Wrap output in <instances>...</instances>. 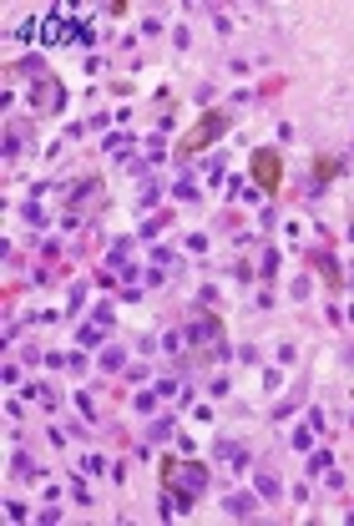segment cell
I'll use <instances>...</instances> for the list:
<instances>
[{"instance_id":"1","label":"cell","mask_w":354,"mask_h":526,"mask_svg":"<svg viewBox=\"0 0 354 526\" xmlns=\"http://www.w3.org/2000/svg\"><path fill=\"white\" fill-rule=\"evenodd\" d=\"M223 132H228V112H207V117L198 122V127H193V132L182 137L177 157H193V152H202V147H213V142H218Z\"/></svg>"},{"instance_id":"2","label":"cell","mask_w":354,"mask_h":526,"mask_svg":"<svg viewBox=\"0 0 354 526\" xmlns=\"http://www.w3.org/2000/svg\"><path fill=\"white\" fill-rule=\"evenodd\" d=\"M279 182H283V162H279V152H253V187L258 193H279Z\"/></svg>"},{"instance_id":"3","label":"cell","mask_w":354,"mask_h":526,"mask_svg":"<svg viewBox=\"0 0 354 526\" xmlns=\"http://www.w3.org/2000/svg\"><path fill=\"white\" fill-rule=\"evenodd\" d=\"M61 96H66V92H61V81H56V76H36V92H31L36 112H56V107H61Z\"/></svg>"},{"instance_id":"4","label":"cell","mask_w":354,"mask_h":526,"mask_svg":"<svg viewBox=\"0 0 354 526\" xmlns=\"http://www.w3.org/2000/svg\"><path fill=\"white\" fill-rule=\"evenodd\" d=\"M309 268H319L329 288H344V273H339V263H334V254H324V248H309Z\"/></svg>"},{"instance_id":"5","label":"cell","mask_w":354,"mask_h":526,"mask_svg":"<svg viewBox=\"0 0 354 526\" xmlns=\"http://www.w3.org/2000/svg\"><path fill=\"white\" fill-rule=\"evenodd\" d=\"M223 511H228V516H238V521H248V516L258 511V496H253V491H228Z\"/></svg>"},{"instance_id":"6","label":"cell","mask_w":354,"mask_h":526,"mask_svg":"<svg viewBox=\"0 0 354 526\" xmlns=\"http://www.w3.org/2000/svg\"><path fill=\"white\" fill-rule=\"evenodd\" d=\"M339 167H344L339 157H319V162H314V173H309V177H314V182H309V193H324V187L334 182V173H339Z\"/></svg>"},{"instance_id":"7","label":"cell","mask_w":354,"mask_h":526,"mask_svg":"<svg viewBox=\"0 0 354 526\" xmlns=\"http://www.w3.org/2000/svg\"><path fill=\"white\" fill-rule=\"evenodd\" d=\"M218 460H228L233 471H248V446H238V440H218Z\"/></svg>"},{"instance_id":"8","label":"cell","mask_w":354,"mask_h":526,"mask_svg":"<svg viewBox=\"0 0 354 526\" xmlns=\"http://www.w3.org/2000/svg\"><path fill=\"white\" fill-rule=\"evenodd\" d=\"M101 147H107V157H117V162L132 157V137L127 132H107V142H101Z\"/></svg>"},{"instance_id":"9","label":"cell","mask_w":354,"mask_h":526,"mask_svg":"<svg viewBox=\"0 0 354 526\" xmlns=\"http://www.w3.org/2000/svg\"><path fill=\"white\" fill-rule=\"evenodd\" d=\"M10 471H15V476H31V481H40V466H36V460H31L26 451H15V455H10Z\"/></svg>"},{"instance_id":"10","label":"cell","mask_w":354,"mask_h":526,"mask_svg":"<svg viewBox=\"0 0 354 526\" xmlns=\"http://www.w3.org/2000/svg\"><path fill=\"white\" fill-rule=\"evenodd\" d=\"M26 400H36V405H46V410H56V405H61V395H56V390H46V385H26Z\"/></svg>"},{"instance_id":"11","label":"cell","mask_w":354,"mask_h":526,"mask_svg":"<svg viewBox=\"0 0 354 526\" xmlns=\"http://www.w3.org/2000/svg\"><path fill=\"white\" fill-rule=\"evenodd\" d=\"M26 132H31L26 122H10V127H6V152H10V157L20 152V142H26Z\"/></svg>"},{"instance_id":"12","label":"cell","mask_w":354,"mask_h":526,"mask_svg":"<svg viewBox=\"0 0 354 526\" xmlns=\"http://www.w3.org/2000/svg\"><path fill=\"white\" fill-rule=\"evenodd\" d=\"M334 471V455L329 451H314V460H309V476H329Z\"/></svg>"},{"instance_id":"13","label":"cell","mask_w":354,"mask_h":526,"mask_svg":"<svg viewBox=\"0 0 354 526\" xmlns=\"http://www.w3.org/2000/svg\"><path fill=\"white\" fill-rule=\"evenodd\" d=\"M283 486H279V476L274 471H258V496H279Z\"/></svg>"},{"instance_id":"14","label":"cell","mask_w":354,"mask_h":526,"mask_svg":"<svg viewBox=\"0 0 354 526\" xmlns=\"http://www.w3.org/2000/svg\"><path fill=\"white\" fill-rule=\"evenodd\" d=\"M258 263H263V268H258L263 279H274V273H279V248H263V258H258Z\"/></svg>"},{"instance_id":"15","label":"cell","mask_w":354,"mask_h":526,"mask_svg":"<svg viewBox=\"0 0 354 526\" xmlns=\"http://www.w3.org/2000/svg\"><path fill=\"white\" fill-rule=\"evenodd\" d=\"M121 365H127V354H121V349H107V354H101V370H107V374H117Z\"/></svg>"},{"instance_id":"16","label":"cell","mask_w":354,"mask_h":526,"mask_svg":"<svg viewBox=\"0 0 354 526\" xmlns=\"http://www.w3.org/2000/svg\"><path fill=\"white\" fill-rule=\"evenodd\" d=\"M172 435V420L168 415H162V420H152V425H147V440H168Z\"/></svg>"},{"instance_id":"17","label":"cell","mask_w":354,"mask_h":526,"mask_svg":"<svg viewBox=\"0 0 354 526\" xmlns=\"http://www.w3.org/2000/svg\"><path fill=\"white\" fill-rule=\"evenodd\" d=\"M81 471H87V476H107L112 466H107V460H101V455H87V460H81Z\"/></svg>"},{"instance_id":"18","label":"cell","mask_w":354,"mask_h":526,"mask_svg":"<svg viewBox=\"0 0 354 526\" xmlns=\"http://www.w3.org/2000/svg\"><path fill=\"white\" fill-rule=\"evenodd\" d=\"M76 339H81V344H87V349H96V344H101V324H87V329H81V334H76Z\"/></svg>"},{"instance_id":"19","label":"cell","mask_w":354,"mask_h":526,"mask_svg":"<svg viewBox=\"0 0 354 526\" xmlns=\"http://www.w3.org/2000/svg\"><path fill=\"white\" fill-rule=\"evenodd\" d=\"M20 218H26V223H36V228H40V223H46V213H40V207H36V203H26V207H20Z\"/></svg>"},{"instance_id":"20","label":"cell","mask_w":354,"mask_h":526,"mask_svg":"<svg viewBox=\"0 0 354 526\" xmlns=\"http://www.w3.org/2000/svg\"><path fill=\"white\" fill-rule=\"evenodd\" d=\"M309 440H314V425H299V430H294V446L309 451Z\"/></svg>"},{"instance_id":"21","label":"cell","mask_w":354,"mask_h":526,"mask_svg":"<svg viewBox=\"0 0 354 526\" xmlns=\"http://www.w3.org/2000/svg\"><path fill=\"white\" fill-rule=\"evenodd\" d=\"M71 496L81 501V506H91V491H87V481H71Z\"/></svg>"},{"instance_id":"22","label":"cell","mask_w":354,"mask_h":526,"mask_svg":"<svg viewBox=\"0 0 354 526\" xmlns=\"http://www.w3.org/2000/svg\"><path fill=\"white\" fill-rule=\"evenodd\" d=\"M132 405H137V410H142V415H152V405H157V400H152V390H142V395H137V400H132Z\"/></svg>"},{"instance_id":"23","label":"cell","mask_w":354,"mask_h":526,"mask_svg":"<svg viewBox=\"0 0 354 526\" xmlns=\"http://www.w3.org/2000/svg\"><path fill=\"white\" fill-rule=\"evenodd\" d=\"M172 193H177V198H193V203H198V187H193V177H182V182L172 187Z\"/></svg>"}]
</instances>
